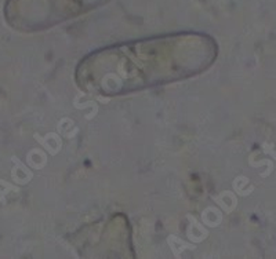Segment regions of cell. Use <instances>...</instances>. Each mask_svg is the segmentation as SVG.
Masks as SVG:
<instances>
[{
    "instance_id": "cell-1",
    "label": "cell",
    "mask_w": 276,
    "mask_h": 259,
    "mask_svg": "<svg viewBox=\"0 0 276 259\" xmlns=\"http://www.w3.org/2000/svg\"><path fill=\"white\" fill-rule=\"evenodd\" d=\"M7 191H18L17 187H14L13 185H10V183H7V182L2 181L0 179V200H2V203H5V193H7Z\"/></svg>"
}]
</instances>
